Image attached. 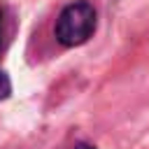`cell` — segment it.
Here are the masks:
<instances>
[{
    "instance_id": "cell-1",
    "label": "cell",
    "mask_w": 149,
    "mask_h": 149,
    "mask_svg": "<svg viewBox=\"0 0 149 149\" xmlns=\"http://www.w3.org/2000/svg\"><path fill=\"white\" fill-rule=\"evenodd\" d=\"M95 26H98L95 7L88 0H77L61 9L54 26V35L56 42L63 47H79L93 37Z\"/></svg>"
},
{
    "instance_id": "cell-2",
    "label": "cell",
    "mask_w": 149,
    "mask_h": 149,
    "mask_svg": "<svg viewBox=\"0 0 149 149\" xmlns=\"http://www.w3.org/2000/svg\"><path fill=\"white\" fill-rule=\"evenodd\" d=\"M12 33H14V14L9 12L7 5H0V54L9 44Z\"/></svg>"
},
{
    "instance_id": "cell-3",
    "label": "cell",
    "mask_w": 149,
    "mask_h": 149,
    "mask_svg": "<svg viewBox=\"0 0 149 149\" xmlns=\"http://www.w3.org/2000/svg\"><path fill=\"white\" fill-rule=\"evenodd\" d=\"M9 93H12V81H9L7 72H2V70H0V100H7V98H9Z\"/></svg>"
},
{
    "instance_id": "cell-4",
    "label": "cell",
    "mask_w": 149,
    "mask_h": 149,
    "mask_svg": "<svg viewBox=\"0 0 149 149\" xmlns=\"http://www.w3.org/2000/svg\"><path fill=\"white\" fill-rule=\"evenodd\" d=\"M74 149H95V147H93V144H86V142H77Z\"/></svg>"
}]
</instances>
